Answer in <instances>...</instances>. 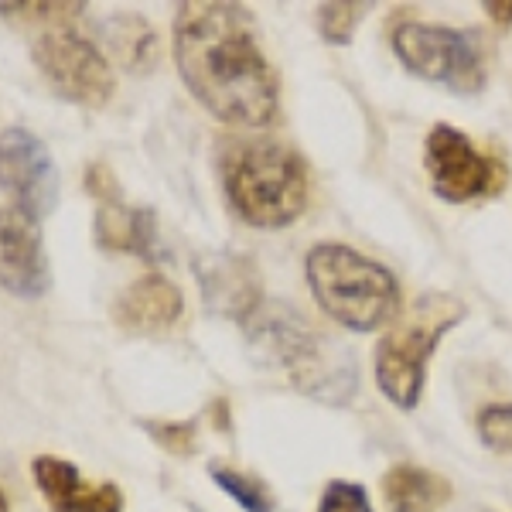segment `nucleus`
Here are the masks:
<instances>
[{
  "instance_id": "f257e3e1",
  "label": "nucleus",
  "mask_w": 512,
  "mask_h": 512,
  "mask_svg": "<svg viewBox=\"0 0 512 512\" xmlns=\"http://www.w3.org/2000/svg\"><path fill=\"white\" fill-rule=\"evenodd\" d=\"M175 62L192 96L219 120L233 127H267L277 117V76L243 7L219 0L181 4Z\"/></svg>"
},
{
  "instance_id": "423d86ee",
  "label": "nucleus",
  "mask_w": 512,
  "mask_h": 512,
  "mask_svg": "<svg viewBox=\"0 0 512 512\" xmlns=\"http://www.w3.org/2000/svg\"><path fill=\"white\" fill-rule=\"evenodd\" d=\"M31 55H35V65L48 79V86L69 103L99 110L117 93V76H113L106 55L65 24L41 31L31 45Z\"/></svg>"
},
{
  "instance_id": "9d476101",
  "label": "nucleus",
  "mask_w": 512,
  "mask_h": 512,
  "mask_svg": "<svg viewBox=\"0 0 512 512\" xmlns=\"http://www.w3.org/2000/svg\"><path fill=\"white\" fill-rule=\"evenodd\" d=\"M52 284L48 256L41 246V229L14 205L0 209V287L14 297H41Z\"/></svg>"
},
{
  "instance_id": "4468645a",
  "label": "nucleus",
  "mask_w": 512,
  "mask_h": 512,
  "mask_svg": "<svg viewBox=\"0 0 512 512\" xmlns=\"http://www.w3.org/2000/svg\"><path fill=\"white\" fill-rule=\"evenodd\" d=\"M154 212L127 205L120 195L99 198L96 205V243L103 250L113 253H134V256H151L154 246Z\"/></svg>"
},
{
  "instance_id": "f03ea898",
  "label": "nucleus",
  "mask_w": 512,
  "mask_h": 512,
  "mask_svg": "<svg viewBox=\"0 0 512 512\" xmlns=\"http://www.w3.org/2000/svg\"><path fill=\"white\" fill-rule=\"evenodd\" d=\"M308 284L318 308L352 332H376L400 318L396 277L349 246H315L308 253Z\"/></svg>"
},
{
  "instance_id": "f3484780",
  "label": "nucleus",
  "mask_w": 512,
  "mask_h": 512,
  "mask_svg": "<svg viewBox=\"0 0 512 512\" xmlns=\"http://www.w3.org/2000/svg\"><path fill=\"white\" fill-rule=\"evenodd\" d=\"M212 478H216L219 489L233 495L246 512H274V495H270V489L260 478L229 472V468H212Z\"/></svg>"
},
{
  "instance_id": "6e6552de",
  "label": "nucleus",
  "mask_w": 512,
  "mask_h": 512,
  "mask_svg": "<svg viewBox=\"0 0 512 512\" xmlns=\"http://www.w3.org/2000/svg\"><path fill=\"white\" fill-rule=\"evenodd\" d=\"M59 168L45 140L24 127L0 130V192L14 209L41 222L59 205Z\"/></svg>"
},
{
  "instance_id": "0eeeda50",
  "label": "nucleus",
  "mask_w": 512,
  "mask_h": 512,
  "mask_svg": "<svg viewBox=\"0 0 512 512\" xmlns=\"http://www.w3.org/2000/svg\"><path fill=\"white\" fill-rule=\"evenodd\" d=\"M393 48L400 55V62L420 79L444 82L448 89L465 96H472L485 86L482 52H478L475 38L465 35V31L407 21L396 28Z\"/></svg>"
},
{
  "instance_id": "412c9836",
  "label": "nucleus",
  "mask_w": 512,
  "mask_h": 512,
  "mask_svg": "<svg viewBox=\"0 0 512 512\" xmlns=\"http://www.w3.org/2000/svg\"><path fill=\"white\" fill-rule=\"evenodd\" d=\"M151 434L158 437L168 451L175 454H188L192 451V441H195V427L192 424H158L151 427Z\"/></svg>"
},
{
  "instance_id": "20e7f679",
  "label": "nucleus",
  "mask_w": 512,
  "mask_h": 512,
  "mask_svg": "<svg viewBox=\"0 0 512 512\" xmlns=\"http://www.w3.org/2000/svg\"><path fill=\"white\" fill-rule=\"evenodd\" d=\"M465 318V304L451 294H420L386 332L376 349L379 390L390 396L393 407L414 410L424 393V366L434 355L437 342Z\"/></svg>"
},
{
  "instance_id": "7ed1b4c3",
  "label": "nucleus",
  "mask_w": 512,
  "mask_h": 512,
  "mask_svg": "<svg viewBox=\"0 0 512 512\" xmlns=\"http://www.w3.org/2000/svg\"><path fill=\"white\" fill-rule=\"evenodd\" d=\"M226 192L250 226L280 229L304 212L308 171L287 147L253 140L226 154Z\"/></svg>"
},
{
  "instance_id": "39448f33",
  "label": "nucleus",
  "mask_w": 512,
  "mask_h": 512,
  "mask_svg": "<svg viewBox=\"0 0 512 512\" xmlns=\"http://www.w3.org/2000/svg\"><path fill=\"white\" fill-rule=\"evenodd\" d=\"M246 332H250L253 352L267 366H280L291 373V379L301 390L332 396V393H352L355 373L352 369H328L325 359V338H318L297 318V311L284 308V304H267L256 308L246 318Z\"/></svg>"
},
{
  "instance_id": "9b49d317",
  "label": "nucleus",
  "mask_w": 512,
  "mask_h": 512,
  "mask_svg": "<svg viewBox=\"0 0 512 512\" xmlns=\"http://www.w3.org/2000/svg\"><path fill=\"white\" fill-rule=\"evenodd\" d=\"M181 315H185V297L164 274L137 277L113 301V321L134 335H161L175 328Z\"/></svg>"
},
{
  "instance_id": "6ab92c4d",
  "label": "nucleus",
  "mask_w": 512,
  "mask_h": 512,
  "mask_svg": "<svg viewBox=\"0 0 512 512\" xmlns=\"http://www.w3.org/2000/svg\"><path fill=\"white\" fill-rule=\"evenodd\" d=\"M478 434L489 444L492 451L509 454L512 451V407L506 403H495V407H485L478 414Z\"/></svg>"
},
{
  "instance_id": "4be33fe9",
  "label": "nucleus",
  "mask_w": 512,
  "mask_h": 512,
  "mask_svg": "<svg viewBox=\"0 0 512 512\" xmlns=\"http://www.w3.org/2000/svg\"><path fill=\"white\" fill-rule=\"evenodd\" d=\"M82 4H0V14H31V18H69Z\"/></svg>"
},
{
  "instance_id": "b1692460",
  "label": "nucleus",
  "mask_w": 512,
  "mask_h": 512,
  "mask_svg": "<svg viewBox=\"0 0 512 512\" xmlns=\"http://www.w3.org/2000/svg\"><path fill=\"white\" fill-rule=\"evenodd\" d=\"M0 512H7V495L0 492Z\"/></svg>"
},
{
  "instance_id": "1a4fd4ad",
  "label": "nucleus",
  "mask_w": 512,
  "mask_h": 512,
  "mask_svg": "<svg viewBox=\"0 0 512 512\" xmlns=\"http://www.w3.org/2000/svg\"><path fill=\"white\" fill-rule=\"evenodd\" d=\"M424 164L427 175H431L434 192L448 202H468V198H482L495 195L506 181L502 164H495L492 158L472 147V140L465 134H458L454 127H434L424 147Z\"/></svg>"
},
{
  "instance_id": "dca6fc26",
  "label": "nucleus",
  "mask_w": 512,
  "mask_h": 512,
  "mask_svg": "<svg viewBox=\"0 0 512 512\" xmlns=\"http://www.w3.org/2000/svg\"><path fill=\"white\" fill-rule=\"evenodd\" d=\"M103 38L110 41L113 55L127 69L137 72H147V65L154 62V52H158V35L137 14H113L110 21H103Z\"/></svg>"
},
{
  "instance_id": "5701e85b",
  "label": "nucleus",
  "mask_w": 512,
  "mask_h": 512,
  "mask_svg": "<svg viewBox=\"0 0 512 512\" xmlns=\"http://www.w3.org/2000/svg\"><path fill=\"white\" fill-rule=\"evenodd\" d=\"M485 11H489L499 24H512V4H509V0H506V4H499V0H489V4H485Z\"/></svg>"
},
{
  "instance_id": "f8f14e48",
  "label": "nucleus",
  "mask_w": 512,
  "mask_h": 512,
  "mask_svg": "<svg viewBox=\"0 0 512 512\" xmlns=\"http://www.w3.org/2000/svg\"><path fill=\"white\" fill-rule=\"evenodd\" d=\"M31 475H35L38 492L48 499L55 512H120L123 495L117 485H86L79 468L72 461L41 454L31 461Z\"/></svg>"
},
{
  "instance_id": "2eb2a0df",
  "label": "nucleus",
  "mask_w": 512,
  "mask_h": 512,
  "mask_svg": "<svg viewBox=\"0 0 512 512\" xmlns=\"http://www.w3.org/2000/svg\"><path fill=\"white\" fill-rule=\"evenodd\" d=\"M383 495L390 512H437L451 499V485L417 465H396L383 478Z\"/></svg>"
},
{
  "instance_id": "aec40b11",
  "label": "nucleus",
  "mask_w": 512,
  "mask_h": 512,
  "mask_svg": "<svg viewBox=\"0 0 512 512\" xmlns=\"http://www.w3.org/2000/svg\"><path fill=\"white\" fill-rule=\"evenodd\" d=\"M318 512H373V506H369V495L362 485L332 482L325 489V495H321Z\"/></svg>"
},
{
  "instance_id": "ddd939ff",
  "label": "nucleus",
  "mask_w": 512,
  "mask_h": 512,
  "mask_svg": "<svg viewBox=\"0 0 512 512\" xmlns=\"http://www.w3.org/2000/svg\"><path fill=\"white\" fill-rule=\"evenodd\" d=\"M198 277H202L205 304L226 318H250L260 308L256 274L243 256H216L209 260V267H198Z\"/></svg>"
},
{
  "instance_id": "a211bd4d",
  "label": "nucleus",
  "mask_w": 512,
  "mask_h": 512,
  "mask_svg": "<svg viewBox=\"0 0 512 512\" xmlns=\"http://www.w3.org/2000/svg\"><path fill=\"white\" fill-rule=\"evenodd\" d=\"M362 11H369V4H325L318 11L321 35L332 41V45H345L352 38L355 24L362 21Z\"/></svg>"
}]
</instances>
